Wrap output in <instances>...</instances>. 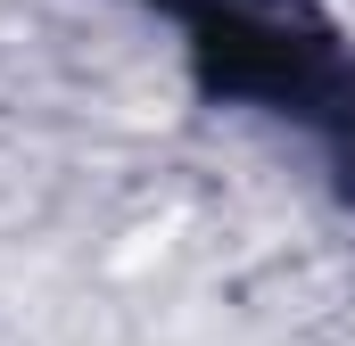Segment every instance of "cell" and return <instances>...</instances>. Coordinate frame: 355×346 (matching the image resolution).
Returning a JSON list of instances; mask_svg holds the SVG:
<instances>
[{
    "mask_svg": "<svg viewBox=\"0 0 355 346\" xmlns=\"http://www.w3.org/2000/svg\"><path fill=\"white\" fill-rule=\"evenodd\" d=\"M347 190H355V132H347Z\"/></svg>",
    "mask_w": 355,
    "mask_h": 346,
    "instance_id": "cell-1",
    "label": "cell"
}]
</instances>
